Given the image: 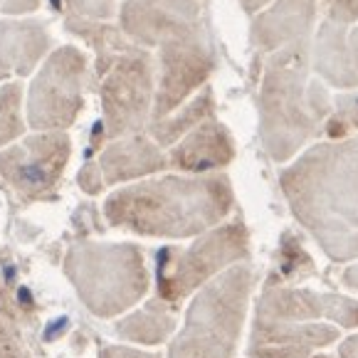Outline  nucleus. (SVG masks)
<instances>
[{
    "mask_svg": "<svg viewBox=\"0 0 358 358\" xmlns=\"http://www.w3.org/2000/svg\"><path fill=\"white\" fill-rule=\"evenodd\" d=\"M232 206L235 193L227 176L169 173L111 190L104 201V220L141 237L185 240L217 227Z\"/></svg>",
    "mask_w": 358,
    "mask_h": 358,
    "instance_id": "nucleus-1",
    "label": "nucleus"
},
{
    "mask_svg": "<svg viewBox=\"0 0 358 358\" xmlns=\"http://www.w3.org/2000/svg\"><path fill=\"white\" fill-rule=\"evenodd\" d=\"M282 188L331 257L358 255V141L311 148L282 173Z\"/></svg>",
    "mask_w": 358,
    "mask_h": 358,
    "instance_id": "nucleus-2",
    "label": "nucleus"
},
{
    "mask_svg": "<svg viewBox=\"0 0 358 358\" xmlns=\"http://www.w3.org/2000/svg\"><path fill=\"white\" fill-rule=\"evenodd\" d=\"M67 30L96 52L101 99V134L106 141L141 134L151 122L156 67L148 50L127 40L119 27L101 20L67 15Z\"/></svg>",
    "mask_w": 358,
    "mask_h": 358,
    "instance_id": "nucleus-3",
    "label": "nucleus"
},
{
    "mask_svg": "<svg viewBox=\"0 0 358 358\" xmlns=\"http://www.w3.org/2000/svg\"><path fill=\"white\" fill-rule=\"evenodd\" d=\"M329 109L319 85L306 82V48L289 45L272 55L259 92V134L274 161H287Z\"/></svg>",
    "mask_w": 358,
    "mask_h": 358,
    "instance_id": "nucleus-4",
    "label": "nucleus"
},
{
    "mask_svg": "<svg viewBox=\"0 0 358 358\" xmlns=\"http://www.w3.org/2000/svg\"><path fill=\"white\" fill-rule=\"evenodd\" d=\"M62 267L77 299L99 319L127 314L151 287L143 250L134 243L79 240L67 248Z\"/></svg>",
    "mask_w": 358,
    "mask_h": 358,
    "instance_id": "nucleus-5",
    "label": "nucleus"
},
{
    "mask_svg": "<svg viewBox=\"0 0 358 358\" xmlns=\"http://www.w3.org/2000/svg\"><path fill=\"white\" fill-rule=\"evenodd\" d=\"M255 272L235 264L195 292L185 324L169 346V358H237Z\"/></svg>",
    "mask_w": 358,
    "mask_h": 358,
    "instance_id": "nucleus-6",
    "label": "nucleus"
},
{
    "mask_svg": "<svg viewBox=\"0 0 358 358\" xmlns=\"http://www.w3.org/2000/svg\"><path fill=\"white\" fill-rule=\"evenodd\" d=\"M250 257V235L237 217L198 235L190 248H164L156 252L158 299L178 306L185 296L206 287L225 269Z\"/></svg>",
    "mask_w": 358,
    "mask_h": 358,
    "instance_id": "nucleus-7",
    "label": "nucleus"
},
{
    "mask_svg": "<svg viewBox=\"0 0 358 358\" xmlns=\"http://www.w3.org/2000/svg\"><path fill=\"white\" fill-rule=\"evenodd\" d=\"M87 55L74 45H62L45 57L27 90V127L32 131H67L85 109L90 82Z\"/></svg>",
    "mask_w": 358,
    "mask_h": 358,
    "instance_id": "nucleus-8",
    "label": "nucleus"
},
{
    "mask_svg": "<svg viewBox=\"0 0 358 358\" xmlns=\"http://www.w3.org/2000/svg\"><path fill=\"white\" fill-rule=\"evenodd\" d=\"M69 158L67 131H35L0 148V176L25 203L55 201Z\"/></svg>",
    "mask_w": 358,
    "mask_h": 358,
    "instance_id": "nucleus-9",
    "label": "nucleus"
},
{
    "mask_svg": "<svg viewBox=\"0 0 358 358\" xmlns=\"http://www.w3.org/2000/svg\"><path fill=\"white\" fill-rule=\"evenodd\" d=\"M215 69L213 52L203 30H190L158 48V85L153 94L151 122H161L185 104L208 82ZM148 122V124H151Z\"/></svg>",
    "mask_w": 358,
    "mask_h": 358,
    "instance_id": "nucleus-10",
    "label": "nucleus"
},
{
    "mask_svg": "<svg viewBox=\"0 0 358 358\" xmlns=\"http://www.w3.org/2000/svg\"><path fill=\"white\" fill-rule=\"evenodd\" d=\"M119 30L148 50L201 27V0H124L116 8Z\"/></svg>",
    "mask_w": 358,
    "mask_h": 358,
    "instance_id": "nucleus-11",
    "label": "nucleus"
},
{
    "mask_svg": "<svg viewBox=\"0 0 358 358\" xmlns=\"http://www.w3.org/2000/svg\"><path fill=\"white\" fill-rule=\"evenodd\" d=\"M52 48L48 20H0V79L17 82L35 72Z\"/></svg>",
    "mask_w": 358,
    "mask_h": 358,
    "instance_id": "nucleus-12",
    "label": "nucleus"
},
{
    "mask_svg": "<svg viewBox=\"0 0 358 358\" xmlns=\"http://www.w3.org/2000/svg\"><path fill=\"white\" fill-rule=\"evenodd\" d=\"M101 180L106 185L131 183L143 176L161 173L169 169V156L148 134H131V136L109 141V146L96 158Z\"/></svg>",
    "mask_w": 358,
    "mask_h": 358,
    "instance_id": "nucleus-13",
    "label": "nucleus"
},
{
    "mask_svg": "<svg viewBox=\"0 0 358 358\" xmlns=\"http://www.w3.org/2000/svg\"><path fill=\"white\" fill-rule=\"evenodd\" d=\"M166 156H169L171 169L180 173L206 176L217 169H225L235 158V141L220 122L208 119L185 134L178 143H173Z\"/></svg>",
    "mask_w": 358,
    "mask_h": 358,
    "instance_id": "nucleus-14",
    "label": "nucleus"
},
{
    "mask_svg": "<svg viewBox=\"0 0 358 358\" xmlns=\"http://www.w3.org/2000/svg\"><path fill=\"white\" fill-rule=\"evenodd\" d=\"M314 0H277L255 20L252 40L262 50H282L301 45L314 20Z\"/></svg>",
    "mask_w": 358,
    "mask_h": 358,
    "instance_id": "nucleus-15",
    "label": "nucleus"
},
{
    "mask_svg": "<svg viewBox=\"0 0 358 358\" xmlns=\"http://www.w3.org/2000/svg\"><path fill=\"white\" fill-rule=\"evenodd\" d=\"M114 331L124 341L136 343V346H158L169 341V336L176 331V316L169 304H164L156 296V299H148L141 309L124 316L122 322H116Z\"/></svg>",
    "mask_w": 358,
    "mask_h": 358,
    "instance_id": "nucleus-16",
    "label": "nucleus"
},
{
    "mask_svg": "<svg viewBox=\"0 0 358 358\" xmlns=\"http://www.w3.org/2000/svg\"><path fill=\"white\" fill-rule=\"evenodd\" d=\"M215 109V101H213V92L210 87L195 94L188 104H183V109H176L171 116L161 119V122H151L148 124V136L158 143L161 148L173 146L180 141V136H185L188 131H193L198 124L208 122Z\"/></svg>",
    "mask_w": 358,
    "mask_h": 358,
    "instance_id": "nucleus-17",
    "label": "nucleus"
},
{
    "mask_svg": "<svg viewBox=\"0 0 358 358\" xmlns=\"http://www.w3.org/2000/svg\"><path fill=\"white\" fill-rule=\"evenodd\" d=\"M27 122L22 119V85L6 82L0 87V148L25 136Z\"/></svg>",
    "mask_w": 358,
    "mask_h": 358,
    "instance_id": "nucleus-18",
    "label": "nucleus"
},
{
    "mask_svg": "<svg viewBox=\"0 0 358 358\" xmlns=\"http://www.w3.org/2000/svg\"><path fill=\"white\" fill-rule=\"evenodd\" d=\"M72 15L87 17V20H111L116 15V0H67Z\"/></svg>",
    "mask_w": 358,
    "mask_h": 358,
    "instance_id": "nucleus-19",
    "label": "nucleus"
},
{
    "mask_svg": "<svg viewBox=\"0 0 358 358\" xmlns=\"http://www.w3.org/2000/svg\"><path fill=\"white\" fill-rule=\"evenodd\" d=\"M0 358H27L20 336L3 314H0Z\"/></svg>",
    "mask_w": 358,
    "mask_h": 358,
    "instance_id": "nucleus-20",
    "label": "nucleus"
},
{
    "mask_svg": "<svg viewBox=\"0 0 358 358\" xmlns=\"http://www.w3.org/2000/svg\"><path fill=\"white\" fill-rule=\"evenodd\" d=\"M96 358H164L161 353L143 351V348L124 346V343H106L99 348V356Z\"/></svg>",
    "mask_w": 358,
    "mask_h": 358,
    "instance_id": "nucleus-21",
    "label": "nucleus"
},
{
    "mask_svg": "<svg viewBox=\"0 0 358 358\" xmlns=\"http://www.w3.org/2000/svg\"><path fill=\"white\" fill-rule=\"evenodd\" d=\"M77 183H79V188L85 190V193H90V195H96V193H101V190H104V180H101V173H99V166H96V161H90L85 169L79 171Z\"/></svg>",
    "mask_w": 358,
    "mask_h": 358,
    "instance_id": "nucleus-22",
    "label": "nucleus"
},
{
    "mask_svg": "<svg viewBox=\"0 0 358 358\" xmlns=\"http://www.w3.org/2000/svg\"><path fill=\"white\" fill-rule=\"evenodd\" d=\"M43 6V0H0V15H27Z\"/></svg>",
    "mask_w": 358,
    "mask_h": 358,
    "instance_id": "nucleus-23",
    "label": "nucleus"
},
{
    "mask_svg": "<svg viewBox=\"0 0 358 358\" xmlns=\"http://www.w3.org/2000/svg\"><path fill=\"white\" fill-rule=\"evenodd\" d=\"M240 6L245 8V13L255 15V13H259L262 8H267V6H269V0H240Z\"/></svg>",
    "mask_w": 358,
    "mask_h": 358,
    "instance_id": "nucleus-24",
    "label": "nucleus"
},
{
    "mask_svg": "<svg viewBox=\"0 0 358 358\" xmlns=\"http://www.w3.org/2000/svg\"><path fill=\"white\" fill-rule=\"evenodd\" d=\"M346 282H348V285H356L358 287V269H351V272L346 274Z\"/></svg>",
    "mask_w": 358,
    "mask_h": 358,
    "instance_id": "nucleus-25",
    "label": "nucleus"
}]
</instances>
